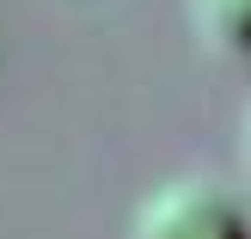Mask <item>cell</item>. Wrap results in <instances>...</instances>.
<instances>
[{"instance_id":"cell-1","label":"cell","mask_w":251,"mask_h":239,"mask_svg":"<svg viewBox=\"0 0 251 239\" xmlns=\"http://www.w3.org/2000/svg\"><path fill=\"white\" fill-rule=\"evenodd\" d=\"M135 239H251L245 209L215 178H172L135 215Z\"/></svg>"},{"instance_id":"cell-2","label":"cell","mask_w":251,"mask_h":239,"mask_svg":"<svg viewBox=\"0 0 251 239\" xmlns=\"http://www.w3.org/2000/svg\"><path fill=\"white\" fill-rule=\"evenodd\" d=\"M190 25L208 49L251 61V0H190Z\"/></svg>"},{"instance_id":"cell-3","label":"cell","mask_w":251,"mask_h":239,"mask_svg":"<svg viewBox=\"0 0 251 239\" xmlns=\"http://www.w3.org/2000/svg\"><path fill=\"white\" fill-rule=\"evenodd\" d=\"M245 147H251V117H245Z\"/></svg>"}]
</instances>
